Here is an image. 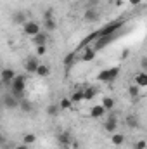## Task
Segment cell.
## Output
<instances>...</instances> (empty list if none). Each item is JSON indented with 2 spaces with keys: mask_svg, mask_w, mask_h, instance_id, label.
Here are the masks:
<instances>
[{
  "mask_svg": "<svg viewBox=\"0 0 147 149\" xmlns=\"http://www.w3.org/2000/svg\"><path fill=\"white\" fill-rule=\"evenodd\" d=\"M71 102L73 104H76V102H81L83 101V88H78V90H74L73 94H71Z\"/></svg>",
  "mask_w": 147,
  "mask_h": 149,
  "instance_id": "obj_24",
  "label": "cell"
},
{
  "mask_svg": "<svg viewBox=\"0 0 147 149\" xmlns=\"http://www.w3.org/2000/svg\"><path fill=\"white\" fill-rule=\"evenodd\" d=\"M114 2H116V0H114Z\"/></svg>",
  "mask_w": 147,
  "mask_h": 149,
  "instance_id": "obj_38",
  "label": "cell"
},
{
  "mask_svg": "<svg viewBox=\"0 0 147 149\" xmlns=\"http://www.w3.org/2000/svg\"><path fill=\"white\" fill-rule=\"evenodd\" d=\"M81 50H83V54H81V57H80V59H81L83 63L94 61V59H95V56H97V52L92 49V45H88V47H83Z\"/></svg>",
  "mask_w": 147,
  "mask_h": 149,
  "instance_id": "obj_10",
  "label": "cell"
},
{
  "mask_svg": "<svg viewBox=\"0 0 147 149\" xmlns=\"http://www.w3.org/2000/svg\"><path fill=\"white\" fill-rule=\"evenodd\" d=\"M2 102H3V106H5L7 109H16V108L19 106V101H17L12 94H10V95H3Z\"/></svg>",
  "mask_w": 147,
  "mask_h": 149,
  "instance_id": "obj_11",
  "label": "cell"
},
{
  "mask_svg": "<svg viewBox=\"0 0 147 149\" xmlns=\"http://www.w3.org/2000/svg\"><path fill=\"white\" fill-rule=\"evenodd\" d=\"M37 142V135L35 134H24L23 135V144L30 146V144H35Z\"/></svg>",
  "mask_w": 147,
  "mask_h": 149,
  "instance_id": "obj_29",
  "label": "cell"
},
{
  "mask_svg": "<svg viewBox=\"0 0 147 149\" xmlns=\"http://www.w3.org/2000/svg\"><path fill=\"white\" fill-rule=\"evenodd\" d=\"M38 64H40V63H38L37 57H28V59H26V63H24V70H26V73L33 74L35 71H37Z\"/></svg>",
  "mask_w": 147,
  "mask_h": 149,
  "instance_id": "obj_14",
  "label": "cell"
},
{
  "mask_svg": "<svg viewBox=\"0 0 147 149\" xmlns=\"http://www.w3.org/2000/svg\"><path fill=\"white\" fill-rule=\"evenodd\" d=\"M31 42H33L37 47L38 45H47V42H49V33H47V31H40L35 37H31Z\"/></svg>",
  "mask_w": 147,
  "mask_h": 149,
  "instance_id": "obj_12",
  "label": "cell"
},
{
  "mask_svg": "<svg viewBox=\"0 0 147 149\" xmlns=\"http://www.w3.org/2000/svg\"><path fill=\"white\" fill-rule=\"evenodd\" d=\"M17 108H19L23 113H31V111H33V102H31V101H28V99H21Z\"/></svg>",
  "mask_w": 147,
  "mask_h": 149,
  "instance_id": "obj_19",
  "label": "cell"
},
{
  "mask_svg": "<svg viewBox=\"0 0 147 149\" xmlns=\"http://www.w3.org/2000/svg\"><path fill=\"white\" fill-rule=\"evenodd\" d=\"M97 95V88L94 87H85L83 88V101H94Z\"/></svg>",
  "mask_w": 147,
  "mask_h": 149,
  "instance_id": "obj_18",
  "label": "cell"
},
{
  "mask_svg": "<svg viewBox=\"0 0 147 149\" xmlns=\"http://www.w3.org/2000/svg\"><path fill=\"white\" fill-rule=\"evenodd\" d=\"M126 17H121V19H116V21H111V23H107L106 26H102L101 30H97V31H94L92 35H88V37H85L83 40H81V43L78 45V49L74 50L76 54H78V50H81L83 47H88L90 43H94L95 40L99 37H106V35H116V33H119V30L126 24Z\"/></svg>",
  "mask_w": 147,
  "mask_h": 149,
  "instance_id": "obj_1",
  "label": "cell"
},
{
  "mask_svg": "<svg viewBox=\"0 0 147 149\" xmlns=\"http://www.w3.org/2000/svg\"><path fill=\"white\" fill-rule=\"evenodd\" d=\"M130 56V50H123V57H128Z\"/></svg>",
  "mask_w": 147,
  "mask_h": 149,
  "instance_id": "obj_37",
  "label": "cell"
},
{
  "mask_svg": "<svg viewBox=\"0 0 147 149\" xmlns=\"http://www.w3.org/2000/svg\"><path fill=\"white\" fill-rule=\"evenodd\" d=\"M111 142H112L116 148H119V146H123V144H125V135H123V134H119V132H114V134L111 135Z\"/></svg>",
  "mask_w": 147,
  "mask_h": 149,
  "instance_id": "obj_21",
  "label": "cell"
},
{
  "mask_svg": "<svg viewBox=\"0 0 147 149\" xmlns=\"http://www.w3.org/2000/svg\"><path fill=\"white\" fill-rule=\"evenodd\" d=\"M125 123L130 128H139L140 127V118H139V114H128L125 118Z\"/></svg>",
  "mask_w": 147,
  "mask_h": 149,
  "instance_id": "obj_16",
  "label": "cell"
},
{
  "mask_svg": "<svg viewBox=\"0 0 147 149\" xmlns=\"http://www.w3.org/2000/svg\"><path fill=\"white\" fill-rule=\"evenodd\" d=\"M5 144H7V137H5L3 134H0V148H2V146H5Z\"/></svg>",
  "mask_w": 147,
  "mask_h": 149,
  "instance_id": "obj_34",
  "label": "cell"
},
{
  "mask_svg": "<svg viewBox=\"0 0 147 149\" xmlns=\"http://www.w3.org/2000/svg\"><path fill=\"white\" fill-rule=\"evenodd\" d=\"M12 149H28V146L26 144H19V146H16V148H12Z\"/></svg>",
  "mask_w": 147,
  "mask_h": 149,
  "instance_id": "obj_36",
  "label": "cell"
},
{
  "mask_svg": "<svg viewBox=\"0 0 147 149\" xmlns=\"http://www.w3.org/2000/svg\"><path fill=\"white\" fill-rule=\"evenodd\" d=\"M35 74H37V76H40V78H45V76H49V74H50V68H49L47 64H38Z\"/></svg>",
  "mask_w": 147,
  "mask_h": 149,
  "instance_id": "obj_22",
  "label": "cell"
},
{
  "mask_svg": "<svg viewBox=\"0 0 147 149\" xmlns=\"http://www.w3.org/2000/svg\"><path fill=\"white\" fill-rule=\"evenodd\" d=\"M50 17H54V10H52V9H47V10L43 12V19H50Z\"/></svg>",
  "mask_w": 147,
  "mask_h": 149,
  "instance_id": "obj_32",
  "label": "cell"
},
{
  "mask_svg": "<svg viewBox=\"0 0 147 149\" xmlns=\"http://www.w3.org/2000/svg\"><path fill=\"white\" fill-rule=\"evenodd\" d=\"M57 106H59V109H71V108H73V102H71L69 97H62Z\"/></svg>",
  "mask_w": 147,
  "mask_h": 149,
  "instance_id": "obj_25",
  "label": "cell"
},
{
  "mask_svg": "<svg viewBox=\"0 0 147 149\" xmlns=\"http://www.w3.org/2000/svg\"><path fill=\"white\" fill-rule=\"evenodd\" d=\"M43 31H47V33H52L55 28H57V23H55V19L54 17H50V19H43Z\"/></svg>",
  "mask_w": 147,
  "mask_h": 149,
  "instance_id": "obj_20",
  "label": "cell"
},
{
  "mask_svg": "<svg viewBox=\"0 0 147 149\" xmlns=\"http://www.w3.org/2000/svg\"><path fill=\"white\" fill-rule=\"evenodd\" d=\"M140 66H142V71H147V59L146 57L140 59Z\"/></svg>",
  "mask_w": 147,
  "mask_h": 149,
  "instance_id": "obj_33",
  "label": "cell"
},
{
  "mask_svg": "<svg viewBox=\"0 0 147 149\" xmlns=\"http://www.w3.org/2000/svg\"><path fill=\"white\" fill-rule=\"evenodd\" d=\"M59 106L57 104H50V106H47V114L50 116V118H57V114H59Z\"/></svg>",
  "mask_w": 147,
  "mask_h": 149,
  "instance_id": "obj_27",
  "label": "cell"
},
{
  "mask_svg": "<svg viewBox=\"0 0 147 149\" xmlns=\"http://www.w3.org/2000/svg\"><path fill=\"white\" fill-rule=\"evenodd\" d=\"M147 148V142L144 139H140V141H137L135 144H133V149H146Z\"/></svg>",
  "mask_w": 147,
  "mask_h": 149,
  "instance_id": "obj_30",
  "label": "cell"
},
{
  "mask_svg": "<svg viewBox=\"0 0 147 149\" xmlns=\"http://www.w3.org/2000/svg\"><path fill=\"white\" fill-rule=\"evenodd\" d=\"M114 104H116V102H114V99H112V97H104L101 106H102V108L106 109V113H107V111H112V109H114Z\"/></svg>",
  "mask_w": 147,
  "mask_h": 149,
  "instance_id": "obj_23",
  "label": "cell"
},
{
  "mask_svg": "<svg viewBox=\"0 0 147 149\" xmlns=\"http://www.w3.org/2000/svg\"><path fill=\"white\" fill-rule=\"evenodd\" d=\"M45 54H47V45H38L37 47V56L42 57V56H45Z\"/></svg>",
  "mask_w": 147,
  "mask_h": 149,
  "instance_id": "obj_31",
  "label": "cell"
},
{
  "mask_svg": "<svg viewBox=\"0 0 147 149\" xmlns=\"http://www.w3.org/2000/svg\"><path fill=\"white\" fill-rule=\"evenodd\" d=\"M119 71H121V68H119V66H114V68L102 70V71H99V74H97V80H99V81H102V83H109V81H114V80L118 78Z\"/></svg>",
  "mask_w": 147,
  "mask_h": 149,
  "instance_id": "obj_3",
  "label": "cell"
},
{
  "mask_svg": "<svg viewBox=\"0 0 147 149\" xmlns=\"http://www.w3.org/2000/svg\"><path fill=\"white\" fill-rule=\"evenodd\" d=\"M104 130H106L107 134H114V132L118 130V118H116V114H109V116L106 118V121H104Z\"/></svg>",
  "mask_w": 147,
  "mask_h": 149,
  "instance_id": "obj_7",
  "label": "cell"
},
{
  "mask_svg": "<svg viewBox=\"0 0 147 149\" xmlns=\"http://www.w3.org/2000/svg\"><path fill=\"white\" fill-rule=\"evenodd\" d=\"M133 85H137L139 88L147 87V73L146 71H140V73L135 74V78H133Z\"/></svg>",
  "mask_w": 147,
  "mask_h": 149,
  "instance_id": "obj_15",
  "label": "cell"
},
{
  "mask_svg": "<svg viewBox=\"0 0 147 149\" xmlns=\"http://www.w3.org/2000/svg\"><path fill=\"white\" fill-rule=\"evenodd\" d=\"M71 134L69 132H61L59 135H57V144L61 146L62 149H69L71 148Z\"/></svg>",
  "mask_w": 147,
  "mask_h": 149,
  "instance_id": "obj_8",
  "label": "cell"
},
{
  "mask_svg": "<svg viewBox=\"0 0 147 149\" xmlns=\"http://www.w3.org/2000/svg\"><path fill=\"white\" fill-rule=\"evenodd\" d=\"M118 35H119V33H116V35H106V37H99L95 42H94V47H92V49H94L95 52H97V50H102L104 47L109 45L111 42H114Z\"/></svg>",
  "mask_w": 147,
  "mask_h": 149,
  "instance_id": "obj_4",
  "label": "cell"
},
{
  "mask_svg": "<svg viewBox=\"0 0 147 149\" xmlns=\"http://www.w3.org/2000/svg\"><path fill=\"white\" fill-rule=\"evenodd\" d=\"M140 90H142V88H139L137 85H130V87H128V95H130L132 99H137V97L140 95Z\"/></svg>",
  "mask_w": 147,
  "mask_h": 149,
  "instance_id": "obj_28",
  "label": "cell"
},
{
  "mask_svg": "<svg viewBox=\"0 0 147 149\" xmlns=\"http://www.w3.org/2000/svg\"><path fill=\"white\" fill-rule=\"evenodd\" d=\"M23 31H24V35H28V37H35L37 33L42 31V26H40V23H37V21H26V23L23 24Z\"/></svg>",
  "mask_w": 147,
  "mask_h": 149,
  "instance_id": "obj_5",
  "label": "cell"
},
{
  "mask_svg": "<svg viewBox=\"0 0 147 149\" xmlns=\"http://www.w3.org/2000/svg\"><path fill=\"white\" fill-rule=\"evenodd\" d=\"M90 116L95 118V120H99V118L106 116V109H104L101 104H95V106H92V109H90Z\"/></svg>",
  "mask_w": 147,
  "mask_h": 149,
  "instance_id": "obj_17",
  "label": "cell"
},
{
  "mask_svg": "<svg viewBox=\"0 0 147 149\" xmlns=\"http://www.w3.org/2000/svg\"><path fill=\"white\" fill-rule=\"evenodd\" d=\"M16 74H17V73H16L12 68H3V70H0V81H2L3 85H7V87H9Z\"/></svg>",
  "mask_w": 147,
  "mask_h": 149,
  "instance_id": "obj_6",
  "label": "cell"
},
{
  "mask_svg": "<svg viewBox=\"0 0 147 149\" xmlns=\"http://www.w3.org/2000/svg\"><path fill=\"white\" fill-rule=\"evenodd\" d=\"M26 21H28V16H26L24 10H16V12L12 14V23H14V24H21V26H23Z\"/></svg>",
  "mask_w": 147,
  "mask_h": 149,
  "instance_id": "obj_13",
  "label": "cell"
},
{
  "mask_svg": "<svg viewBox=\"0 0 147 149\" xmlns=\"http://www.w3.org/2000/svg\"><path fill=\"white\" fill-rule=\"evenodd\" d=\"M142 0H130V5H140Z\"/></svg>",
  "mask_w": 147,
  "mask_h": 149,
  "instance_id": "obj_35",
  "label": "cell"
},
{
  "mask_svg": "<svg viewBox=\"0 0 147 149\" xmlns=\"http://www.w3.org/2000/svg\"><path fill=\"white\" fill-rule=\"evenodd\" d=\"M9 87H10V94H12L17 101L24 99V90H26V74H16Z\"/></svg>",
  "mask_w": 147,
  "mask_h": 149,
  "instance_id": "obj_2",
  "label": "cell"
},
{
  "mask_svg": "<svg viewBox=\"0 0 147 149\" xmlns=\"http://www.w3.org/2000/svg\"><path fill=\"white\" fill-rule=\"evenodd\" d=\"M99 17H101V14H99V10H97L95 7H88V9L85 10V14H83V19H85L87 23H97Z\"/></svg>",
  "mask_w": 147,
  "mask_h": 149,
  "instance_id": "obj_9",
  "label": "cell"
},
{
  "mask_svg": "<svg viewBox=\"0 0 147 149\" xmlns=\"http://www.w3.org/2000/svg\"><path fill=\"white\" fill-rule=\"evenodd\" d=\"M74 59H76V52L73 50V52H69V54H66V56H64L62 63H64V66H66V68H69V66L74 63Z\"/></svg>",
  "mask_w": 147,
  "mask_h": 149,
  "instance_id": "obj_26",
  "label": "cell"
}]
</instances>
